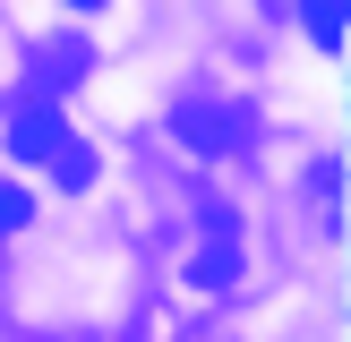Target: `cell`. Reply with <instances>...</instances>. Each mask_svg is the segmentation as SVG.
<instances>
[{"label": "cell", "mask_w": 351, "mask_h": 342, "mask_svg": "<svg viewBox=\"0 0 351 342\" xmlns=\"http://www.w3.org/2000/svg\"><path fill=\"white\" fill-rule=\"evenodd\" d=\"M171 129H180L197 154H240V146H249V111H240V103H223V94L171 103Z\"/></svg>", "instance_id": "1"}, {"label": "cell", "mask_w": 351, "mask_h": 342, "mask_svg": "<svg viewBox=\"0 0 351 342\" xmlns=\"http://www.w3.org/2000/svg\"><path fill=\"white\" fill-rule=\"evenodd\" d=\"M69 146H77V137H69L60 103H26V111L9 120V154H17V163H60Z\"/></svg>", "instance_id": "2"}, {"label": "cell", "mask_w": 351, "mask_h": 342, "mask_svg": "<svg viewBox=\"0 0 351 342\" xmlns=\"http://www.w3.org/2000/svg\"><path fill=\"white\" fill-rule=\"evenodd\" d=\"M69 77H86V43H51L43 60H34V103H51Z\"/></svg>", "instance_id": "3"}, {"label": "cell", "mask_w": 351, "mask_h": 342, "mask_svg": "<svg viewBox=\"0 0 351 342\" xmlns=\"http://www.w3.org/2000/svg\"><path fill=\"white\" fill-rule=\"evenodd\" d=\"M189 274H197L206 291H232V282H240V239H215V248H206Z\"/></svg>", "instance_id": "4"}, {"label": "cell", "mask_w": 351, "mask_h": 342, "mask_svg": "<svg viewBox=\"0 0 351 342\" xmlns=\"http://www.w3.org/2000/svg\"><path fill=\"white\" fill-rule=\"evenodd\" d=\"M308 34H317V51H343V0H300Z\"/></svg>", "instance_id": "5"}, {"label": "cell", "mask_w": 351, "mask_h": 342, "mask_svg": "<svg viewBox=\"0 0 351 342\" xmlns=\"http://www.w3.org/2000/svg\"><path fill=\"white\" fill-rule=\"evenodd\" d=\"M26 222H34V197L17 180H0V231H26Z\"/></svg>", "instance_id": "6"}, {"label": "cell", "mask_w": 351, "mask_h": 342, "mask_svg": "<svg viewBox=\"0 0 351 342\" xmlns=\"http://www.w3.org/2000/svg\"><path fill=\"white\" fill-rule=\"evenodd\" d=\"M51 171H60V188H86V180H95V154H86V146H69Z\"/></svg>", "instance_id": "7"}, {"label": "cell", "mask_w": 351, "mask_h": 342, "mask_svg": "<svg viewBox=\"0 0 351 342\" xmlns=\"http://www.w3.org/2000/svg\"><path fill=\"white\" fill-rule=\"evenodd\" d=\"M69 9H103V0H69Z\"/></svg>", "instance_id": "8"}]
</instances>
